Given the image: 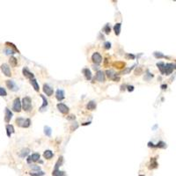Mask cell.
Masks as SVG:
<instances>
[{
    "label": "cell",
    "mask_w": 176,
    "mask_h": 176,
    "mask_svg": "<svg viewBox=\"0 0 176 176\" xmlns=\"http://www.w3.org/2000/svg\"><path fill=\"white\" fill-rule=\"evenodd\" d=\"M157 67L159 68V72L163 75L169 76L170 74H172V72H173V66H172V63H165L163 62H159L157 63Z\"/></svg>",
    "instance_id": "obj_1"
},
{
    "label": "cell",
    "mask_w": 176,
    "mask_h": 176,
    "mask_svg": "<svg viewBox=\"0 0 176 176\" xmlns=\"http://www.w3.org/2000/svg\"><path fill=\"white\" fill-rule=\"evenodd\" d=\"M22 109L26 112H29L32 110V99L30 97L26 96L22 99Z\"/></svg>",
    "instance_id": "obj_2"
},
{
    "label": "cell",
    "mask_w": 176,
    "mask_h": 176,
    "mask_svg": "<svg viewBox=\"0 0 176 176\" xmlns=\"http://www.w3.org/2000/svg\"><path fill=\"white\" fill-rule=\"evenodd\" d=\"M105 73H106V75L108 76V79H111V80L115 81V82H118V81L120 80V76H119L117 73H115L114 71H112V70H107Z\"/></svg>",
    "instance_id": "obj_3"
},
{
    "label": "cell",
    "mask_w": 176,
    "mask_h": 176,
    "mask_svg": "<svg viewBox=\"0 0 176 176\" xmlns=\"http://www.w3.org/2000/svg\"><path fill=\"white\" fill-rule=\"evenodd\" d=\"M22 109V102L20 101V99L19 97L16 98L13 100V105H12V110L15 112H20Z\"/></svg>",
    "instance_id": "obj_4"
},
{
    "label": "cell",
    "mask_w": 176,
    "mask_h": 176,
    "mask_svg": "<svg viewBox=\"0 0 176 176\" xmlns=\"http://www.w3.org/2000/svg\"><path fill=\"white\" fill-rule=\"evenodd\" d=\"M40 158H41V155H40V154L37 153V152H35V153H33L32 155L28 156L27 159H26V162H27L28 164L35 163V162H37V161L40 160Z\"/></svg>",
    "instance_id": "obj_5"
},
{
    "label": "cell",
    "mask_w": 176,
    "mask_h": 176,
    "mask_svg": "<svg viewBox=\"0 0 176 176\" xmlns=\"http://www.w3.org/2000/svg\"><path fill=\"white\" fill-rule=\"evenodd\" d=\"M56 108H57L58 111H59L60 113L63 114V115H67V114L69 113V111H70L69 107L66 106L65 104H63V103H58V104L56 105Z\"/></svg>",
    "instance_id": "obj_6"
},
{
    "label": "cell",
    "mask_w": 176,
    "mask_h": 176,
    "mask_svg": "<svg viewBox=\"0 0 176 176\" xmlns=\"http://www.w3.org/2000/svg\"><path fill=\"white\" fill-rule=\"evenodd\" d=\"M92 62H93L94 64L99 65V64H100L101 62H102V56H101V55L99 54V52H95L92 54Z\"/></svg>",
    "instance_id": "obj_7"
},
{
    "label": "cell",
    "mask_w": 176,
    "mask_h": 176,
    "mask_svg": "<svg viewBox=\"0 0 176 176\" xmlns=\"http://www.w3.org/2000/svg\"><path fill=\"white\" fill-rule=\"evenodd\" d=\"M7 88H9V90L12 91V92H17L19 90V86L16 85V83L13 80H6L5 82Z\"/></svg>",
    "instance_id": "obj_8"
},
{
    "label": "cell",
    "mask_w": 176,
    "mask_h": 176,
    "mask_svg": "<svg viewBox=\"0 0 176 176\" xmlns=\"http://www.w3.org/2000/svg\"><path fill=\"white\" fill-rule=\"evenodd\" d=\"M0 68H1L2 72H3V73L5 74L6 77H11V76H12V72H11V69H10V67H9V65L7 64V63H3Z\"/></svg>",
    "instance_id": "obj_9"
},
{
    "label": "cell",
    "mask_w": 176,
    "mask_h": 176,
    "mask_svg": "<svg viewBox=\"0 0 176 176\" xmlns=\"http://www.w3.org/2000/svg\"><path fill=\"white\" fill-rule=\"evenodd\" d=\"M22 73H23V76H24L25 78L30 79V80H31V79H34V75H33V74L29 70H28L27 67H24V68H23Z\"/></svg>",
    "instance_id": "obj_10"
},
{
    "label": "cell",
    "mask_w": 176,
    "mask_h": 176,
    "mask_svg": "<svg viewBox=\"0 0 176 176\" xmlns=\"http://www.w3.org/2000/svg\"><path fill=\"white\" fill-rule=\"evenodd\" d=\"M42 90H43V92L44 93H46V95L47 96H51L53 94V92H54V89L48 84L43 85V88H42Z\"/></svg>",
    "instance_id": "obj_11"
},
{
    "label": "cell",
    "mask_w": 176,
    "mask_h": 176,
    "mask_svg": "<svg viewBox=\"0 0 176 176\" xmlns=\"http://www.w3.org/2000/svg\"><path fill=\"white\" fill-rule=\"evenodd\" d=\"M95 79L99 82H105V79H106V77H105V73L102 72V71H97L95 75Z\"/></svg>",
    "instance_id": "obj_12"
},
{
    "label": "cell",
    "mask_w": 176,
    "mask_h": 176,
    "mask_svg": "<svg viewBox=\"0 0 176 176\" xmlns=\"http://www.w3.org/2000/svg\"><path fill=\"white\" fill-rule=\"evenodd\" d=\"M12 115H12V112L8 108H5V122L9 123V122H11V119L12 118Z\"/></svg>",
    "instance_id": "obj_13"
},
{
    "label": "cell",
    "mask_w": 176,
    "mask_h": 176,
    "mask_svg": "<svg viewBox=\"0 0 176 176\" xmlns=\"http://www.w3.org/2000/svg\"><path fill=\"white\" fill-rule=\"evenodd\" d=\"M41 98L42 99V107L40 108V109H39V111L40 112H43L46 110V108H47L48 105H49V102H48V99H46V97L43 95V94H40Z\"/></svg>",
    "instance_id": "obj_14"
},
{
    "label": "cell",
    "mask_w": 176,
    "mask_h": 176,
    "mask_svg": "<svg viewBox=\"0 0 176 176\" xmlns=\"http://www.w3.org/2000/svg\"><path fill=\"white\" fill-rule=\"evenodd\" d=\"M56 98L58 101H62L64 99V91L62 90V89H57L56 92Z\"/></svg>",
    "instance_id": "obj_15"
},
{
    "label": "cell",
    "mask_w": 176,
    "mask_h": 176,
    "mask_svg": "<svg viewBox=\"0 0 176 176\" xmlns=\"http://www.w3.org/2000/svg\"><path fill=\"white\" fill-rule=\"evenodd\" d=\"M82 73L84 74L85 76V79H86V80H91L92 79V72H91L90 69L88 68H84L82 70Z\"/></svg>",
    "instance_id": "obj_16"
},
{
    "label": "cell",
    "mask_w": 176,
    "mask_h": 176,
    "mask_svg": "<svg viewBox=\"0 0 176 176\" xmlns=\"http://www.w3.org/2000/svg\"><path fill=\"white\" fill-rule=\"evenodd\" d=\"M158 166H159V164H158V162H157V159H156V158H152V159H151V163L148 166L149 169L150 170L155 169V168L158 167Z\"/></svg>",
    "instance_id": "obj_17"
},
{
    "label": "cell",
    "mask_w": 176,
    "mask_h": 176,
    "mask_svg": "<svg viewBox=\"0 0 176 176\" xmlns=\"http://www.w3.org/2000/svg\"><path fill=\"white\" fill-rule=\"evenodd\" d=\"M14 132H15V130H14L13 126L11 125V124H7V125H6V134H7V136H8V137H11L12 134H13Z\"/></svg>",
    "instance_id": "obj_18"
},
{
    "label": "cell",
    "mask_w": 176,
    "mask_h": 176,
    "mask_svg": "<svg viewBox=\"0 0 176 176\" xmlns=\"http://www.w3.org/2000/svg\"><path fill=\"white\" fill-rule=\"evenodd\" d=\"M153 56L157 59H161V58H166V59H169V56H165L163 53L159 52V51H154L153 52Z\"/></svg>",
    "instance_id": "obj_19"
},
{
    "label": "cell",
    "mask_w": 176,
    "mask_h": 176,
    "mask_svg": "<svg viewBox=\"0 0 176 176\" xmlns=\"http://www.w3.org/2000/svg\"><path fill=\"white\" fill-rule=\"evenodd\" d=\"M96 107H97V104L94 100H90L86 105V108L90 111H92V110L96 109Z\"/></svg>",
    "instance_id": "obj_20"
},
{
    "label": "cell",
    "mask_w": 176,
    "mask_h": 176,
    "mask_svg": "<svg viewBox=\"0 0 176 176\" xmlns=\"http://www.w3.org/2000/svg\"><path fill=\"white\" fill-rule=\"evenodd\" d=\"M53 156H54V153H53V152H52V151H50V150H46L45 152H43L44 159H48V160L52 159Z\"/></svg>",
    "instance_id": "obj_21"
},
{
    "label": "cell",
    "mask_w": 176,
    "mask_h": 176,
    "mask_svg": "<svg viewBox=\"0 0 176 176\" xmlns=\"http://www.w3.org/2000/svg\"><path fill=\"white\" fill-rule=\"evenodd\" d=\"M121 30H122V23H116V24L114 26V31H115V33L117 36L120 35Z\"/></svg>",
    "instance_id": "obj_22"
},
{
    "label": "cell",
    "mask_w": 176,
    "mask_h": 176,
    "mask_svg": "<svg viewBox=\"0 0 176 176\" xmlns=\"http://www.w3.org/2000/svg\"><path fill=\"white\" fill-rule=\"evenodd\" d=\"M30 84L32 85V86H33V88L34 89L35 92H39V90H40V86H39V84L38 82H37V80L35 79H33L30 80Z\"/></svg>",
    "instance_id": "obj_23"
},
{
    "label": "cell",
    "mask_w": 176,
    "mask_h": 176,
    "mask_svg": "<svg viewBox=\"0 0 176 176\" xmlns=\"http://www.w3.org/2000/svg\"><path fill=\"white\" fill-rule=\"evenodd\" d=\"M52 176H66V173H65V172L61 171L60 169L54 168V170L52 172Z\"/></svg>",
    "instance_id": "obj_24"
},
{
    "label": "cell",
    "mask_w": 176,
    "mask_h": 176,
    "mask_svg": "<svg viewBox=\"0 0 176 176\" xmlns=\"http://www.w3.org/2000/svg\"><path fill=\"white\" fill-rule=\"evenodd\" d=\"M113 66L117 69H124L125 68V63L121 62V61H117V62L113 63Z\"/></svg>",
    "instance_id": "obj_25"
},
{
    "label": "cell",
    "mask_w": 176,
    "mask_h": 176,
    "mask_svg": "<svg viewBox=\"0 0 176 176\" xmlns=\"http://www.w3.org/2000/svg\"><path fill=\"white\" fill-rule=\"evenodd\" d=\"M5 46H6L7 48H10V49H12V50H14L16 53H19V50L18 49V48L16 47L15 45H14L13 43H12V42H5Z\"/></svg>",
    "instance_id": "obj_26"
},
{
    "label": "cell",
    "mask_w": 176,
    "mask_h": 176,
    "mask_svg": "<svg viewBox=\"0 0 176 176\" xmlns=\"http://www.w3.org/2000/svg\"><path fill=\"white\" fill-rule=\"evenodd\" d=\"M25 122H26V119L22 118V117H19V118H17V119H16V121H15L16 124H17V125L19 126V127H20V128H23Z\"/></svg>",
    "instance_id": "obj_27"
},
{
    "label": "cell",
    "mask_w": 176,
    "mask_h": 176,
    "mask_svg": "<svg viewBox=\"0 0 176 176\" xmlns=\"http://www.w3.org/2000/svg\"><path fill=\"white\" fill-rule=\"evenodd\" d=\"M29 152H30V150L28 148L22 149V150L20 151V152H19V157H20V158H26V156L29 154Z\"/></svg>",
    "instance_id": "obj_28"
},
{
    "label": "cell",
    "mask_w": 176,
    "mask_h": 176,
    "mask_svg": "<svg viewBox=\"0 0 176 176\" xmlns=\"http://www.w3.org/2000/svg\"><path fill=\"white\" fill-rule=\"evenodd\" d=\"M63 156H61V157L58 158L57 161H56V164H55L54 168H56V169H59V167L63 165Z\"/></svg>",
    "instance_id": "obj_29"
},
{
    "label": "cell",
    "mask_w": 176,
    "mask_h": 176,
    "mask_svg": "<svg viewBox=\"0 0 176 176\" xmlns=\"http://www.w3.org/2000/svg\"><path fill=\"white\" fill-rule=\"evenodd\" d=\"M44 130V134L47 136H51V134H52V129H51L49 126H44L43 128Z\"/></svg>",
    "instance_id": "obj_30"
},
{
    "label": "cell",
    "mask_w": 176,
    "mask_h": 176,
    "mask_svg": "<svg viewBox=\"0 0 176 176\" xmlns=\"http://www.w3.org/2000/svg\"><path fill=\"white\" fill-rule=\"evenodd\" d=\"M135 66H136V64H135V65H133V66H131V67H129V68H126V69H124L123 71H122V72H120V75H126V74H129V72H131V71L133 70V69L135 68Z\"/></svg>",
    "instance_id": "obj_31"
},
{
    "label": "cell",
    "mask_w": 176,
    "mask_h": 176,
    "mask_svg": "<svg viewBox=\"0 0 176 176\" xmlns=\"http://www.w3.org/2000/svg\"><path fill=\"white\" fill-rule=\"evenodd\" d=\"M9 63H10L11 66L12 67H16L18 64V60L16 57H14V56H11L10 59H9Z\"/></svg>",
    "instance_id": "obj_32"
},
{
    "label": "cell",
    "mask_w": 176,
    "mask_h": 176,
    "mask_svg": "<svg viewBox=\"0 0 176 176\" xmlns=\"http://www.w3.org/2000/svg\"><path fill=\"white\" fill-rule=\"evenodd\" d=\"M154 148H160V149H165L166 148V144L163 141H159L158 144H156L154 145Z\"/></svg>",
    "instance_id": "obj_33"
},
{
    "label": "cell",
    "mask_w": 176,
    "mask_h": 176,
    "mask_svg": "<svg viewBox=\"0 0 176 176\" xmlns=\"http://www.w3.org/2000/svg\"><path fill=\"white\" fill-rule=\"evenodd\" d=\"M153 77H154L153 74L151 73L150 71H149V70H146V74H145V77H144V79H145V80L149 81V80H150V79H152Z\"/></svg>",
    "instance_id": "obj_34"
},
{
    "label": "cell",
    "mask_w": 176,
    "mask_h": 176,
    "mask_svg": "<svg viewBox=\"0 0 176 176\" xmlns=\"http://www.w3.org/2000/svg\"><path fill=\"white\" fill-rule=\"evenodd\" d=\"M103 32H104L106 34H109L110 32H111V27H110V24H106L105 25V26L103 27Z\"/></svg>",
    "instance_id": "obj_35"
},
{
    "label": "cell",
    "mask_w": 176,
    "mask_h": 176,
    "mask_svg": "<svg viewBox=\"0 0 176 176\" xmlns=\"http://www.w3.org/2000/svg\"><path fill=\"white\" fill-rule=\"evenodd\" d=\"M30 176H44L45 173L43 171H38V172H33V173H29Z\"/></svg>",
    "instance_id": "obj_36"
},
{
    "label": "cell",
    "mask_w": 176,
    "mask_h": 176,
    "mask_svg": "<svg viewBox=\"0 0 176 176\" xmlns=\"http://www.w3.org/2000/svg\"><path fill=\"white\" fill-rule=\"evenodd\" d=\"M5 53L6 55H13V54H15V51L14 50H12V49H10V48H5Z\"/></svg>",
    "instance_id": "obj_37"
},
{
    "label": "cell",
    "mask_w": 176,
    "mask_h": 176,
    "mask_svg": "<svg viewBox=\"0 0 176 176\" xmlns=\"http://www.w3.org/2000/svg\"><path fill=\"white\" fill-rule=\"evenodd\" d=\"M30 125H31V120H30L29 118H26V122H25V123H24V126H23V128L26 129V128H29Z\"/></svg>",
    "instance_id": "obj_38"
},
{
    "label": "cell",
    "mask_w": 176,
    "mask_h": 176,
    "mask_svg": "<svg viewBox=\"0 0 176 176\" xmlns=\"http://www.w3.org/2000/svg\"><path fill=\"white\" fill-rule=\"evenodd\" d=\"M142 73H143V69H142L141 67H137V68L135 70V75L139 76V75H141Z\"/></svg>",
    "instance_id": "obj_39"
},
{
    "label": "cell",
    "mask_w": 176,
    "mask_h": 176,
    "mask_svg": "<svg viewBox=\"0 0 176 176\" xmlns=\"http://www.w3.org/2000/svg\"><path fill=\"white\" fill-rule=\"evenodd\" d=\"M125 57H126V59H131V60H134L135 58L136 57L135 55H133V54H130V53H127V54L125 55Z\"/></svg>",
    "instance_id": "obj_40"
},
{
    "label": "cell",
    "mask_w": 176,
    "mask_h": 176,
    "mask_svg": "<svg viewBox=\"0 0 176 176\" xmlns=\"http://www.w3.org/2000/svg\"><path fill=\"white\" fill-rule=\"evenodd\" d=\"M6 95H7V92H6V91H5V89L3 87H0V96L5 97Z\"/></svg>",
    "instance_id": "obj_41"
},
{
    "label": "cell",
    "mask_w": 176,
    "mask_h": 176,
    "mask_svg": "<svg viewBox=\"0 0 176 176\" xmlns=\"http://www.w3.org/2000/svg\"><path fill=\"white\" fill-rule=\"evenodd\" d=\"M104 49H111V42H106L104 43Z\"/></svg>",
    "instance_id": "obj_42"
},
{
    "label": "cell",
    "mask_w": 176,
    "mask_h": 176,
    "mask_svg": "<svg viewBox=\"0 0 176 176\" xmlns=\"http://www.w3.org/2000/svg\"><path fill=\"white\" fill-rule=\"evenodd\" d=\"M31 168L33 170H34L35 172L41 171V166H35V165H33V166H31Z\"/></svg>",
    "instance_id": "obj_43"
},
{
    "label": "cell",
    "mask_w": 176,
    "mask_h": 176,
    "mask_svg": "<svg viewBox=\"0 0 176 176\" xmlns=\"http://www.w3.org/2000/svg\"><path fill=\"white\" fill-rule=\"evenodd\" d=\"M78 127H79V124H78V123H76L75 126H74V124H73V125H72V127H71V130H72V131H74L75 129H78Z\"/></svg>",
    "instance_id": "obj_44"
},
{
    "label": "cell",
    "mask_w": 176,
    "mask_h": 176,
    "mask_svg": "<svg viewBox=\"0 0 176 176\" xmlns=\"http://www.w3.org/2000/svg\"><path fill=\"white\" fill-rule=\"evenodd\" d=\"M127 89H128V91H129V92H133V91H134V89H135V87L133 86H127Z\"/></svg>",
    "instance_id": "obj_45"
},
{
    "label": "cell",
    "mask_w": 176,
    "mask_h": 176,
    "mask_svg": "<svg viewBox=\"0 0 176 176\" xmlns=\"http://www.w3.org/2000/svg\"><path fill=\"white\" fill-rule=\"evenodd\" d=\"M75 118H76V116H75V115H69V116L67 117V119H68V120H75Z\"/></svg>",
    "instance_id": "obj_46"
},
{
    "label": "cell",
    "mask_w": 176,
    "mask_h": 176,
    "mask_svg": "<svg viewBox=\"0 0 176 176\" xmlns=\"http://www.w3.org/2000/svg\"><path fill=\"white\" fill-rule=\"evenodd\" d=\"M160 88L162 89V90H166V89L167 88V85H166V84L161 85V86H160Z\"/></svg>",
    "instance_id": "obj_47"
},
{
    "label": "cell",
    "mask_w": 176,
    "mask_h": 176,
    "mask_svg": "<svg viewBox=\"0 0 176 176\" xmlns=\"http://www.w3.org/2000/svg\"><path fill=\"white\" fill-rule=\"evenodd\" d=\"M91 121H89V122H84V123H82V126H86V125H90L91 124Z\"/></svg>",
    "instance_id": "obj_48"
},
{
    "label": "cell",
    "mask_w": 176,
    "mask_h": 176,
    "mask_svg": "<svg viewBox=\"0 0 176 176\" xmlns=\"http://www.w3.org/2000/svg\"><path fill=\"white\" fill-rule=\"evenodd\" d=\"M157 128H158V124H156V125H154L153 127H152V130H155Z\"/></svg>",
    "instance_id": "obj_49"
},
{
    "label": "cell",
    "mask_w": 176,
    "mask_h": 176,
    "mask_svg": "<svg viewBox=\"0 0 176 176\" xmlns=\"http://www.w3.org/2000/svg\"><path fill=\"white\" fill-rule=\"evenodd\" d=\"M172 66H173V70H175V69H176V64H175V63H172Z\"/></svg>",
    "instance_id": "obj_50"
},
{
    "label": "cell",
    "mask_w": 176,
    "mask_h": 176,
    "mask_svg": "<svg viewBox=\"0 0 176 176\" xmlns=\"http://www.w3.org/2000/svg\"><path fill=\"white\" fill-rule=\"evenodd\" d=\"M98 67H99L98 65H96V66H95V65H93V69H94V70H98Z\"/></svg>",
    "instance_id": "obj_51"
},
{
    "label": "cell",
    "mask_w": 176,
    "mask_h": 176,
    "mask_svg": "<svg viewBox=\"0 0 176 176\" xmlns=\"http://www.w3.org/2000/svg\"><path fill=\"white\" fill-rule=\"evenodd\" d=\"M39 162H40L41 164H42V163H43V161H42V160H39Z\"/></svg>",
    "instance_id": "obj_52"
},
{
    "label": "cell",
    "mask_w": 176,
    "mask_h": 176,
    "mask_svg": "<svg viewBox=\"0 0 176 176\" xmlns=\"http://www.w3.org/2000/svg\"><path fill=\"white\" fill-rule=\"evenodd\" d=\"M139 176H145V175H144V174H140Z\"/></svg>",
    "instance_id": "obj_53"
}]
</instances>
